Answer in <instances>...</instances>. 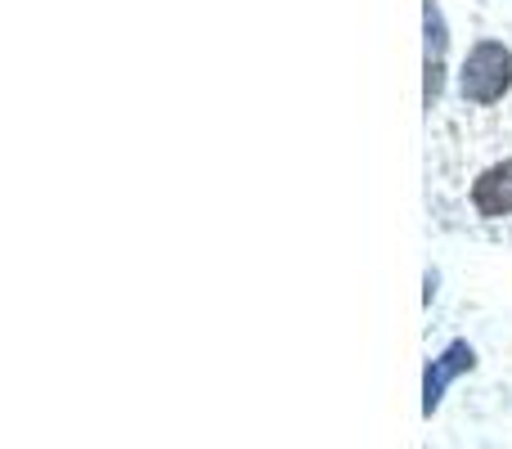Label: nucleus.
I'll list each match as a JSON object with an SVG mask.
<instances>
[{"label": "nucleus", "instance_id": "nucleus-1", "mask_svg": "<svg viewBox=\"0 0 512 449\" xmlns=\"http://www.w3.org/2000/svg\"><path fill=\"white\" fill-rule=\"evenodd\" d=\"M463 99H472V104H495V99H504V90L512 86V50L499 41H477L468 50V59H463Z\"/></svg>", "mask_w": 512, "mask_h": 449}, {"label": "nucleus", "instance_id": "nucleus-2", "mask_svg": "<svg viewBox=\"0 0 512 449\" xmlns=\"http://www.w3.org/2000/svg\"><path fill=\"white\" fill-rule=\"evenodd\" d=\"M472 364H477V351H472L468 342H450L441 360L427 364V378H423V414H436V405H441L445 387H450L459 373H468Z\"/></svg>", "mask_w": 512, "mask_h": 449}, {"label": "nucleus", "instance_id": "nucleus-3", "mask_svg": "<svg viewBox=\"0 0 512 449\" xmlns=\"http://www.w3.org/2000/svg\"><path fill=\"white\" fill-rule=\"evenodd\" d=\"M472 203H477V212L490 216V221L512 212V162H495L490 171H481L477 185H472Z\"/></svg>", "mask_w": 512, "mask_h": 449}, {"label": "nucleus", "instance_id": "nucleus-4", "mask_svg": "<svg viewBox=\"0 0 512 449\" xmlns=\"http://www.w3.org/2000/svg\"><path fill=\"white\" fill-rule=\"evenodd\" d=\"M423 23H427V104L441 95V59H445V18L436 0H423Z\"/></svg>", "mask_w": 512, "mask_h": 449}]
</instances>
